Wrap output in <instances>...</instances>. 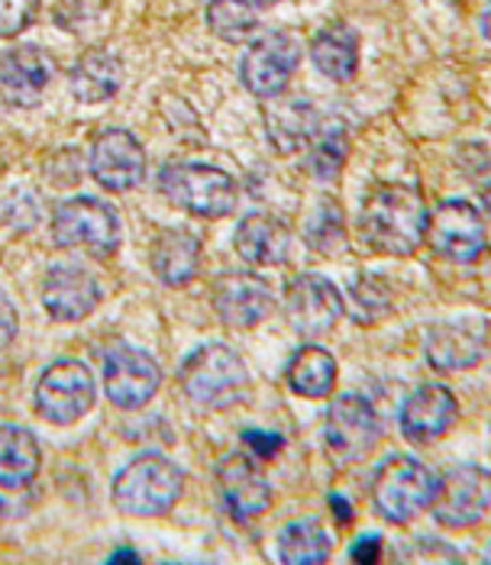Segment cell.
I'll return each mask as SVG.
<instances>
[{"label": "cell", "instance_id": "cell-1", "mask_svg": "<svg viewBox=\"0 0 491 565\" xmlns=\"http://www.w3.org/2000/svg\"><path fill=\"white\" fill-rule=\"evenodd\" d=\"M427 220H430V207L417 184L382 181L362 198L359 233L369 249L407 259L427 243Z\"/></svg>", "mask_w": 491, "mask_h": 565}, {"label": "cell", "instance_id": "cell-2", "mask_svg": "<svg viewBox=\"0 0 491 565\" xmlns=\"http://www.w3.org/2000/svg\"><path fill=\"white\" fill-rule=\"evenodd\" d=\"M184 494V472L159 452H142L114 479V508L127 518H166Z\"/></svg>", "mask_w": 491, "mask_h": 565}, {"label": "cell", "instance_id": "cell-3", "mask_svg": "<svg viewBox=\"0 0 491 565\" xmlns=\"http://www.w3.org/2000/svg\"><path fill=\"white\" fill-rule=\"evenodd\" d=\"M179 385L198 407L224 411L246 397L249 372L233 349L224 343H207V347L194 349L181 362Z\"/></svg>", "mask_w": 491, "mask_h": 565}, {"label": "cell", "instance_id": "cell-4", "mask_svg": "<svg viewBox=\"0 0 491 565\" xmlns=\"http://www.w3.org/2000/svg\"><path fill=\"white\" fill-rule=\"evenodd\" d=\"M162 194L188 214L201 220H221L233 214L239 188L233 174L204 162H172L159 174Z\"/></svg>", "mask_w": 491, "mask_h": 565}, {"label": "cell", "instance_id": "cell-5", "mask_svg": "<svg viewBox=\"0 0 491 565\" xmlns=\"http://www.w3.org/2000/svg\"><path fill=\"white\" fill-rule=\"evenodd\" d=\"M437 472L414 456H388L372 479V504L392 523L414 521L437 494Z\"/></svg>", "mask_w": 491, "mask_h": 565}, {"label": "cell", "instance_id": "cell-6", "mask_svg": "<svg viewBox=\"0 0 491 565\" xmlns=\"http://www.w3.org/2000/svg\"><path fill=\"white\" fill-rule=\"evenodd\" d=\"M52 243L58 249L110 259L120 246V220L110 204L97 198H72L52 217Z\"/></svg>", "mask_w": 491, "mask_h": 565}, {"label": "cell", "instance_id": "cell-7", "mask_svg": "<svg viewBox=\"0 0 491 565\" xmlns=\"http://www.w3.org/2000/svg\"><path fill=\"white\" fill-rule=\"evenodd\" d=\"M382 439V424L375 407L359 397V394H343L330 404L323 417V449L330 462L337 466H353L372 456V449Z\"/></svg>", "mask_w": 491, "mask_h": 565}, {"label": "cell", "instance_id": "cell-8", "mask_svg": "<svg viewBox=\"0 0 491 565\" xmlns=\"http://www.w3.org/2000/svg\"><path fill=\"white\" fill-rule=\"evenodd\" d=\"M97 401V385L85 362L62 359L52 362L36 382V411L55 427L78 424Z\"/></svg>", "mask_w": 491, "mask_h": 565}, {"label": "cell", "instance_id": "cell-9", "mask_svg": "<svg viewBox=\"0 0 491 565\" xmlns=\"http://www.w3.org/2000/svg\"><path fill=\"white\" fill-rule=\"evenodd\" d=\"M298 62H301V43L285 30H266L243 52L239 82L253 97L271 100L285 94Z\"/></svg>", "mask_w": 491, "mask_h": 565}, {"label": "cell", "instance_id": "cell-10", "mask_svg": "<svg viewBox=\"0 0 491 565\" xmlns=\"http://www.w3.org/2000/svg\"><path fill=\"white\" fill-rule=\"evenodd\" d=\"M427 243L434 246L437 256L449 262H462V265L479 262L489 249L482 211L462 198H449L437 204L427 220Z\"/></svg>", "mask_w": 491, "mask_h": 565}, {"label": "cell", "instance_id": "cell-11", "mask_svg": "<svg viewBox=\"0 0 491 565\" xmlns=\"http://www.w3.org/2000/svg\"><path fill=\"white\" fill-rule=\"evenodd\" d=\"M285 320L298 337H327L343 320V295L323 275H295L285 288Z\"/></svg>", "mask_w": 491, "mask_h": 565}, {"label": "cell", "instance_id": "cell-12", "mask_svg": "<svg viewBox=\"0 0 491 565\" xmlns=\"http://www.w3.org/2000/svg\"><path fill=\"white\" fill-rule=\"evenodd\" d=\"M491 501V476L482 466H459L437 481V494L430 501L437 523L449 530H466L485 521Z\"/></svg>", "mask_w": 491, "mask_h": 565}, {"label": "cell", "instance_id": "cell-13", "mask_svg": "<svg viewBox=\"0 0 491 565\" xmlns=\"http://www.w3.org/2000/svg\"><path fill=\"white\" fill-rule=\"evenodd\" d=\"M159 385H162V369L142 349L120 347L104 359V394L120 411L146 407L156 397Z\"/></svg>", "mask_w": 491, "mask_h": 565}, {"label": "cell", "instance_id": "cell-14", "mask_svg": "<svg viewBox=\"0 0 491 565\" xmlns=\"http://www.w3.org/2000/svg\"><path fill=\"white\" fill-rule=\"evenodd\" d=\"M88 169L94 181L110 194L134 191L146 178V149L139 146V139L130 130L110 127L94 139Z\"/></svg>", "mask_w": 491, "mask_h": 565}, {"label": "cell", "instance_id": "cell-15", "mask_svg": "<svg viewBox=\"0 0 491 565\" xmlns=\"http://www.w3.org/2000/svg\"><path fill=\"white\" fill-rule=\"evenodd\" d=\"M217 491L226 514L236 523L259 521L271 508V484L256 459L230 452L217 466Z\"/></svg>", "mask_w": 491, "mask_h": 565}, {"label": "cell", "instance_id": "cell-16", "mask_svg": "<svg viewBox=\"0 0 491 565\" xmlns=\"http://www.w3.org/2000/svg\"><path fill=\"white\" fill-rule=\"evenodd\" d=\"M214 310L230 330H253L275 310V291L253 271H233L214 285Z\"/></svg>", "mask_w": 491, "mask_h": 565}, {"label": "cell", "instance_id": "cell-17", "mask_svg": "<svg viewBox=\"0 0 491 565\" xmlns=\"http://www.w3.org/2000/svg\"><path fill=\"white\" fill-rule=\"evenodd\" d=\"M55 78V62L43 45H13L0 55V97L10 107H36Z\"/></svg>", "mask_w": 491, "mask_h": 565}, {"label": "cell", "instance_id": "cell-18", "mask_svg": "<svg viewBox=\"0 0 491 565\" xmlns=\"http://www.w3.org/2000/svg\"><path fill=\"white\" fill-rule=\"evenodd\" d=\"M100 301H104V288L88 268L58 265L45 275L43 307L55 323H78L90 317Z\"/></svg>", "mask_w": 491, "mask_h": 565}, {"label": "cell", "instance_id": "cell-19", "mask_svg": "<svg viewBox=\"0 0 491 565\" xmlns=\"http://www.w3.org/2000/svg\"><path fill=\"white\" fill-rule=\"evenodd\" d=\"M427 362L437 372H466L482 365L485 359V320L472 317V320H452L427 330Z\"/></svg>", "mask_w": 491, "mask_h": 565}, {"label": "cell", "instance_id": "cell-20", "mask_svg": "<svg viewBox=\"0 0 491 565\" xmlns=\"http://www.w3.org/2000/svg\"><path fill=\"white\" fill-rule=\"evenodd\" d=\"M456 420H459V401L447 385H424L402 407V434L420 446L447 436L456 427Z\"/></svg>", "mask_w": 491, "mask_h": 565}, {"label": "cell", "instance_id": "cell-21", "mask_svg": "<svg viewBox=\"0 0 491 565\" xmlns=\"http://www.w3.org/2000/svg\"><path fill=\"white\" fill-rule=\"evenodd\" d=\"M233 249L253 265H281L291 256V233L281 220L268 214H249L233 233Z\"/></svg>", "mask_w": 491, "mask_h": 565}, {"label": "cell", "instance_id": "cell-22", "mask_svg": "<svg viewBox=\"0 0 491 565\" xmlns=\"http://www.w3.org/2000/svg\"><path fill=\"white\" fill-rule=\"evenodd\" d=\"M149 262H152V271L162 285L181 288L201 268V239L188 230H162L152 239Z\"/></svg>", "mask_w": 491, "mask_h": 565}, {"label": "cell", "instance_id": "cell-23", "mask_svg": "<svg viewBox=\"0 0 491 565\" xmlns=\"http://www.w3.org/2000/svg\"><path fill=\"white\" fill-rule=\"evenodd\" d=\"M124 78H127V72H124L120 55H114L107 49H90L75 62L68 85L82 104H104L124 87Z\"/></svg>", "mask_w": 491, "mask_h": 565}, {"label": "cell", "instance_id": "cell-24", "mask_svg": "<svg viewBox=\"0 0 491 565\" xmlns=\"http://www.w3.org/2000/svg\"><path fill=\"white\" fill-rule=\"evenodd\" d=\"M311 62L330 82H353L359 72V36L346 23H327L313 33Z\"/></svg>", "mask_w": 491, "mask_h": 565}, {"label": "cell", "instance_id": "cell-25", "mask_svg": "<svg viewBox=\"0 0 491 565\" xmlns=\"http://www.w3.org/2000/svg\"><path fill=\"white\" fill-rule=\"evenodd\" d=\"M317 110L305 97H291V100H275L266 104V132L268 142L278 152H298L305 146H311L313 132H317Z\"/></svg>", "mask_w": 491, "mask_h": 565}, {"label": "cell", "instance_id": "cell-26", "mask_svg": "<svg viewBox=\"0 0 491 565\" xmlns=\"http://www.w3.org/2000/svg\"><path fill=\"white\" fill-rule=\"evenodd\" d=\"M43 452L36 436L26 427L3 424L0 427V484L3 488H26L40 476Z\"/></svg>", "mask_w": 491, "mask_h": 565}, {"label": "cell", "instance_id": "cell-27", "mask_svg": "<svg viewBox=\"0 0 491 565\" xmlns=\"http://www.w3.org/2000/svg\"><path fill=\"white\" fill-rule=\"evenodd\" d=\"M285 382L298 397H311V401L327 397L337 388V359L323 347L308 343L291 355L285 369Z\"/></svg>", "mask_w": 491, "mask_h": 565}, {"label": "cell", "instance_id": "cell-28", "mask_svg": "<svg viewBox=\"0 0 491 565\" xmlns=\"http://www.w3.org/2000/svg\"><path fill=\"white\" fill-rule=\"evenodd\" d=\"M204 23L221 43H246L259 30V7L253 0H211Z\"/></svg>", "mask_w": 491, "mask_h": 565}, {"label": "cell", "instance_id": "cell-29", "mask_svg": "<svg viewBox=\"0 0 491 565\" xmlns=\"http://www.w3.org/2000/svg\"><path fill=\"white\" fill-rule=\"evenodd\" d=\"M330 536L317 521H295L281 530L278 559L288 565H320L330 559Z\"/></svg>", "mask_w": 491, "mask_h": 565}, {"label": "cell", "instance_id": "cell-30", "mask_svg": "<svg viewBox=\"0 0 491 565\" xmlns=\"http://www.w3.org/2000/svg\"><path fill=\"white\" fill-rule=\"evenodd\" d=\"M350 156V139L346 130L337 124H320L311 139V172L320 181H333L337 174L343 172Z\"/></svg>", "mask_w": 491, "mask_h": 565}, {"label": "cell", "instance_id": "cell-31", "mask_svg": "<svg viewBox=\"0 0 491 565\" xmlns=\"http://www.w3.org/2000/svg\"><path fill=\"white\" fill-rule=\"evenodd\" d=\"M308 246L317 253H337L343 246V214H340V201L323 198L317 214L308 223Z\"/></svg>", "mask_w": 491, "mask_h": 565}, {"label": "cell", "instance_id": "cell-32", "mask_svg": "<svg viewBox=\"0 0 491 565\" xmlns=\"http://www.w3.org/2000/svg\"><path fill=\"white\" fill-rule=\"evenodd\" d=\"M353 301H356L359 323H372L375 317L388 313L392 307V291L382 275H359L353 285Z\"/></svg>", "mask_w": 491, "mask_h": 565}, {"label": "cell", "instance_id": "cell-33", "mask_svg": "<svg viewBox=\"0 0 491 565\" xmlns=\"http://www.w3.org/2000/svg\"><path fill=\"white\" fill-rule=\"evenodd\" d=\"M40 0H0V40H13L33 26Z\"/></svg>", "mask_w": 491, "mask_h": 565}, {"label": "cell", "instance_id": "cell-34", "mask_svg": "<svg viewBox=\"0 0 491 565\" xmlns=\"http://www.w3.org/2000/svg\"><path fill=\"white\" fill-rule=\"evenodd\" d=\"M246 446L259 456V459H275L285 446V436L281 434H268V430H246L243 434Z\"/></svg>", "mask_w": 491, "mask_h": 565}, {"label": "cell", "instance_id": "cell-35", "mask_svg": "<svg viewBox=\"0 0 491 565\" xmlns=\"http://www.w3.org/2000/svg\"><path fill=\"white\" fill-rule=\"evenodd\" d=\"M350 559L362 565L378 563V559H382V536H378V533H365V536H359L356 543H353V550H350Z\"/></svg>", "mask_w": 491, "mask_h": 565}, {"label": "cell", "instance_id": "cell-36", "mask_svg": "<svg viewBox=\"0 0 491 565\" xmlns=\"http://www.w3.org/2000/svg\"><path fill=\"white\" fill-rule=\"evenodd\" d=\"M17 333H20V317L13 305L0 295V352L17 340Z\"/></svg>", "mask_w": 491, "mask_h": 565}, {"label": "cell", "instance_id": "cell-37", "mask_svg": "<svg viewBox=\"0 0 491 565\" xmlns=\"http://www.w3.org/2000/svg\"><path fill=\"white\" fill-rule=\"evenodd\" d=\"M330 511L337 514V521L340 523L353 521V508H350V501H346L343 494H330Z\"/></svg>", "mask_w": 491, "mask_h": 565}, {"label": "cell", "instance_id": "cell-38", "mask_svg": "<svg viewBox=\"0 0 491 565\" xmlns=\"http://www.w3.org/2000/svg\"><path fill=\"white\" fill-rule=\"evenodd\" d=\"M110 563H139V553H134V550H120V553L110 556Z\"/></svg>", "mask_w": 491, "mask_h": 565}, {"label": "cell", "instance_id": "cell-39", "mask_svg": "<svg viewBox=\"0 0 491 565\" xmlns=\"http://www.w3.org/2000/svg\"><path fill=\"white\" fill-rule=\"evenodd\" d=\"M253 3H256V7H275L278 0H253Z\"/></svg>", "mask_w": 491, "mask_h": 565}]
</instances>
